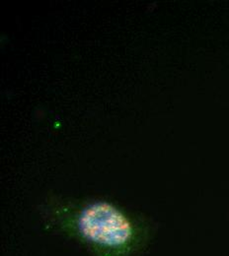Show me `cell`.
<instances>
[{"label": "cell", "instance_id": "1", "mask_svg": "<svg viewBox=\"0 0 229 256\" xmlns=\"http://www.w3.org/2000/svg\"><path fill=\"white\" fill-rule=\"evenodd\" d=\"M38 210L45 230L76 242L91 256H140L156 232L148 217L102 198L53 193Z\"/></svg>", "mask_w": 229, "mask_h": 256}]
</instances>
